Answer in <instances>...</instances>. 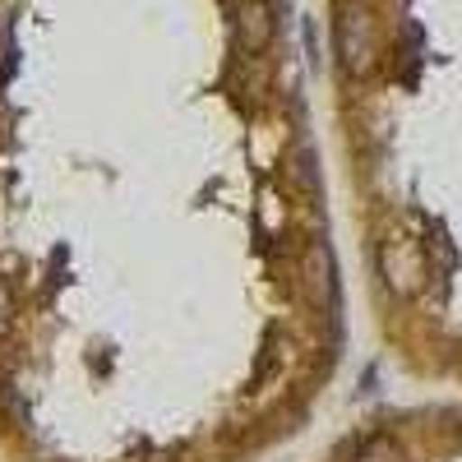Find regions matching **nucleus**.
<instances>
[{
	"instance_id": "obj_1",
	"label": "nucleus",
	"mask_w": 462,
	"mask_h": 462,
	"mask_svg": "<svg viewBox=\"0 0 462 462\" xmlns=\"http://www.w3.org/2000/svg\"><path fill=\"white\" fill-rule=\"evenodd\" d=\"M374 268H379L383 287H389L393 296H416L420 282H426V254H420V245L407 236V231H389V236L379 241Z\"/></svg>"
},
{
	"instance_id": "obj_2",
	"label": "nucleus",
	"mask_w": 462,
	"mask_h": 462,
	"mask_svg": "<svg viewBox=\"0 0 462 462\" xmlns=\"http://www.w3.org/2000/svg\"><path fill=\"white\" fill-rule=\"evenodd\" d=\"M337 51H342V60H346L352 74L370 69V60H374V28H370V14L361 5L342 10V19H337Z\"/></svg>"
},
{
	"instance_id": "obj_3",
	"label": "nucleus",
	"mask_w": 462,
	"mask_h": 462,
	"mask_svg": "<svg viewBox=\"0 0 462 462\" xmlns=\"http://www.w3.org/2000/svg\"><path fill=\"white\" fill-rule=\"evenodd\" d=\"M273 32H278L273 5H268V0H241L236 5V47L245 56H259V51H268Z\"/></svg>"
},
{
	"instance_id": "obj_5",
	"label": "nucleus",
	"mask_w": 462,
	"mask_h": 462,
	"mask_svg": "<svg viewBox=\"0 0 462 462\" xmlns=\"http://www.w3.org/2000/svg\"><path fill=\"white\" fill-rule=\"evenodd\" d=\"M10 324H14V300H10V287L0 282V333H10Z\"/></svg>"
},
{
	"instance_id": "obj_4",
	"label": "nucleus",
	"mask_w": 462,
	"mask_h": 462,
	"mask_svg": "<svg viewBox=\"0 0 462 462\" xmlns=\"http://www.w3.org/2000/svg\"><path fill=\"white\" fill-rule=\"evenodd\" d=\"M352 462H411L402 453V444L389 435V430H370L361 444H356V457Z\"/></svg>"
}]
</instances>
